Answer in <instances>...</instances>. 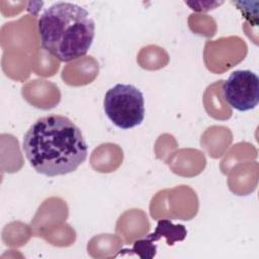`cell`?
<instances>
[{
	"instance_id": "cell-2",
	"label": "cell",
	"mask_w": 259,
	"mask_h": 259,
	"mask_svg": "<svg viewBox=\"0 0 259 259\" xmlns=\"http://www.w3.org/2000/svg\"><path fill=\"white\" fill-rule=\"evenodd\" d=\"M41 48L61 62L85 56L95 36V22L82 6L59 1L40 14L37 21Z\"/></svg>"
},
{
	"instance_id": "cell-7",
	"label": "cell",
	"mask_w": 259,
	"mask_h": 259,
	"mask_svg": "<svg viewBox=\"0 0 259 259\" xmlns=\"http://www.w3.org/2000/svg\"><path fill=\"white\" fill-rule=\"evenodd\" d=\"M187 5H189L191 7L192 10H195V11H202V7L203 8V11H208L210 9H213L215 6L222 4L221 2H186Z\"/></svg>"
},
{
	"instance_id": "cell-6",
	"label": "cell",
	"mask_w": 259,
	"mask_h": 259,
	"mask_svg": "<svg viewBox=\"0 0 259 259\" xmlns=\"http://www.w3.org/2000/svg\"><path fill=\"white\" fill-rule=\"evenodd\" d=\"M120 251V253H134L141 258H153L156 255L157 246L154 244L153 241H151L148 238H145L136 241L132 249H123Z\"/></svg>"
},
{
	"instance_id": "cell-3",
	"label": "cell",
	"mask_w": 259,
	"mask_h": 259,
	"mask_svg": "<svg viewBox=\"0 0 259 259\" xmlns=\"http://www.w3.org/2000/svg\"><path fill=\"white\" fill-rule=\"evenodd\" d=\"M103 109L108 119L118 128H133L144 120V95L132 84H115L104 95Z\"/></svg>"
},
{
	"instance_id": "cell-1",
	"label": "cell",
	"mask_w": 259,
	"mask_h": 259,
	"mask_svg": "<svg viewBox=\"0 0 259 259\" xmlns=\"http://www.w3.org/2000/svg\"><path fill=\"white\" fill-rule=\"evenodd\" d=\"M22 150L30 166L49 177L74 172L88 154L81 130L70 118L60 114L35 120L23 137Z\"/></svg>"
},
{
	"instance_id": "cell-4",
	"label": "cell",
	"mask_w": 259,
	"mask_h": 259,
	"mask_svg": "<svg viewBox=\"0 0 259 259\" xmlns=\"http://www.w3.org/2000/svg\"><path fill=\"white\" fill-rule=\"evenodd\" d=\"M223 97L239 111L254 109L259 102V78L251 70H236L224 81Z\"/></svg>"
},
{
	"instance_id": "cell-5",
	"label": "cell",
	"mask_w": 259,
	"mask_h": 259,
	"mask_svg": "<svg viewBox=\"0 0 259 259\" xmlns=\"http://www.w3.org/2000/svg\"><path fill=\"white\" fill-rule=\"evenodd\" d=\"M186 236H187V231L183 225L181 224L174 225L172 221L165 219V220H160L157 224L156 230L152 234H149L146 238L150 239L153 242H157L162 237H164L166 239L167 245L173 246L175 242L183 241L186 238Z\"/></svg>"
}]
</instances>
